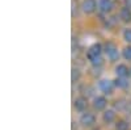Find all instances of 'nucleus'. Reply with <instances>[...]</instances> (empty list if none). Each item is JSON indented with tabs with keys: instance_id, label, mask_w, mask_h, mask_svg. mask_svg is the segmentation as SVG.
Segmentation results:
<instances>
[{
	"instance_id": "1",
	"label": "nucleus",
	"mask_w": 131,
	"mask_h": 130,
	"mask_svg": "<svg viewBox=\"0 0 131 130\" xmlns=\"http://www.w3.org/2000/svg\"><path fill=\"white\" fill-rule=\"evenodd\" d=\"M101 51H102V47L100 43H94V45L89 47L88 53H86V57L94 66L96 64H101Z\"/></svg>"
},
{
	"instance_id": "2",
	"label": "nucleus",
	"mask_w": 131,
	"mask_h": 130,
	"mask_svg": "<svg viewBox=\"0 0 131 130\" xmlns=\"http://www.w3.org/2000/svg\"><path fill=\"white\" fill-rule=\"evenodd\" d=\"M105 53H106L107 58L110 59V61H117L118 57H119L118 49H117V46L114 45L113 42H107L106 45H105Z\"/></svg>"
},
{
	"instance_id": "3",
	"label": "nucleus",
	"mask_w": 131,
	"mask_h": 130,
	"mask_svg": "<svg viewBox=\"0 0 131 130\" xmlns=\"http://www.w3.org/2000/svg\"><path fill=\"white\" fill-rule=\"evenodd\" d=\"M98 87H100V89L104 92V93H112L113 91V87H114V83L112 80H107V79H104L98 83Z\"/></svg>"
},
{
	"instance_id": "4",
	"label": "nucleus",
	"mask_w": 131,
	"mask_h": 130,
	"mask_svg": "<svg viewBox=\"0 0 131 130\" xmlns=\"http://www.w3.org/2000/svg\"><path fill=\"white\" fill-rule=\"evenodd\" d=\"M96 7H97L96 0H84V2H83V11H84L85 13L94 12Z\"/></svg>"
},
{
	"instance_id": "5",
	"label": "nucleus",
	"mask_w": 131,
	"mask_h": 130,
	"mask_svg": "<svg viewBox=\"0 0 131 130\" xmlns=\"http://www.w3.org/2000/svg\"><path fill=\"white\" fill-rule=\"evenodd\" d=\"M94 116L92 113H84L81 117H80V122L84 125V126H92L94 124Z\"/></svg>"
},
{
	"instance_id": "6",
	"label": "nucleus",
	"mask_w": 131,
	"mask_h": 130,
	"mask_svg": "<svg viewBox=\"0 0 131 130\" xmlns=\"http://www.w3.org/2000/svg\"><path fill=\"white\" fill-rule=\"evenodd\" d=\"M98 7L102 12H110L113 9V2L112 0H98Z\"/></svg>"
},
{
	"instance_id": "7",
	"label": "nucleus",
	"mask_w": 131,
	"mask_h": 130,
	"mask_svg": "<svg viewBox=\"0 0 131 130\" xmlns=\"http://www.w3.org/2000/svg\"><path fill=\"white\" fill-rule=\"evenodd\" d=\"M93 106L96 108L97 111H102L104 108L106 106V99L104 96H97L94 101H93Z\"/></svg>"
},
{
	"instance_id": "8",
	"label": "nucleus",
	"mask_w": 131,
	"mask_h": 130,
	"mask_svg": "<svg viewBox=\"0 0 131 130\" xmlns=\"http://www.w3.org/2000/svg\"><path fill=\"white\" fill-rule=\"evenodd\" d=\"M128 68L125 66V64H118L115 67V74L118 75V78H126L128 75Z\"/></svg>"
},
{
	"instance_id": "9",
	"label": "nucleus",
	"mask_w": 131,
	"mask_h": 130,
	"mask_svg": "<svg viewBox=\"0 0 131 130\" xmlns=\"http://www.w3.org/2000/svg\"><path fill=\"white\" fill-rule=\"evenodd\" d=\"M119 17H121L123 21H131V11L130 8L125 7L121 9V12H119Z\"/></svg>"
},
{
	"instance_id": "10",
	"label": "nucleus",
	"mask_w": 131,
	"mask_h": 130,
	"mask_svg": "<svg viewBox=\"0 0 131 130\" xmlns=\"http://www.w3.org/2000/svg\"><path fill=\"white\" fill-rule=\"evenodd\" d=\"M85 106H86V100H85V99H83V97H79V99L75 100V108H76L78 111H84Z\"/></svg>"
},
{
	"instance_id": "11",
	"label": "nucleus",
	"mask_w": 131,
	"mask_h": 130,
	"mask_svg": "<svg viewBox=\"0 0 131 130\" xmlns=\"http://www.w3.org/2000/svg\"><path fill=\"white\" fill-rule=\"evenodd\" d=\"M114 118H115V113L113 111H106L104 113V120L106 122H113L114 121Z\"/></svg>"
},
{
	"instance_id": "12",
	"label": "nucleus",
	"mask_w": 131,
	"mask_h": 130,
	"mask_svg": "<svg viewBox=\"0 0 131 130\" xmlns=\"http://www.w3.org/2000/svg\"><path fill=\"white\" fill-rule=\"evenodd\" d=\"M118 88H126V87L128 85V82L126 80V78H118L114 83Z\"/></svg>"
},
{
	"instance_id": "13",
	"label": "nucleus",
	"mask_w": 131,
	"mask_h": 130,
	"mask_svg": "<svg viewBox=\"0 0 131 130\" xmlns=\"http://www.w3.org/2000/svg\"><path fill=\"white\" fill-rule=\"evenodd\" d=\"M115 127H117V130H128V124L126 121H118Z\"/></svg>"
},
{
	"instance_id": "14",
	"label": "nucleus",
	"mask_w": 131,
	"mask_h": 130,
	"mask_svg": "<svg viewBox=\"0 0 131 130\" xmlns=\"http://www.w3.org/2000/svg\"><path fill=\"white\" fill-rule=\"evenodd\" d=\"M80 78V72L78 68H72V82H76Z\"/></svg>"
},
{
	"instance_id": "15",
	"label": "nucleus",
	"mask_w": 131,
	"mask_h": 130,
	"mask_svg": "<svg viewBox=\"0 0 131 130\" xmlns=\"http://www.w3.org/2000/svg\"><path fill=\"white\" fill-rule=\"evenodd\" d=\"M123 57L126 59H131V46H128L123 50Z\"/></svg>"
},
{
	"instance_id": "16",
	"label": "nucleus",
	"mask_w": 131,
	"mask_h": 130,
	"mask_svg": "<svg viewBox=\"0 0 131 130\" xmlns=\"http://www.w3.org/2000/svg\"><path fill=\"white\" fill-rule=\"evenodd\" d=\"M123 37H125V41L131 42V29H126V30H125Z\"/></svg>"
},
{
	"instance_id": "17",
	"label": "nucleus",
	"mask_w": 131,
	"mask_h": 130,
	"mask_svg": "<svg viewBox=\"0 0 131 130\" xmlns=\"http://www.w3.org/2000/svg\"><path fill=\"white\" fill-rule=\"evenodd\" d=\"M126 2V5H127V8H131V0H125Z\"/></svg>"
},
{
	"instance_id": "18",
	"label": "nucleus",
	"mask_w": 131,
	"mask_h": 130,
	"mask_svg": "<svg viewBox=\"0 0 131 130\" xmlns=\"http://www.w3.org/2000/svg\"><path fill=\"white\" fill-rule=\"evenodd\" d=\"M130 74H131V70H130Z\"/></svg>"
}]
</instances>
